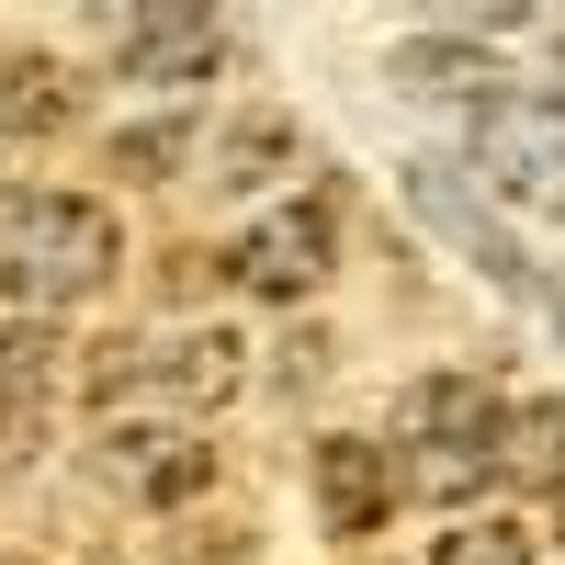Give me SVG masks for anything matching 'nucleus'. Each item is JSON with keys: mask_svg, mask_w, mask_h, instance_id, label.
Returning a JSON list of instances; mask_svg holds the SVG:
<instances>
[{"mask_svg": "<svg viewBox=\"0 0 565 565\" xmlns=\"http://www.w3.org/2000/svg\"><path fill=\"white\" fill-rule=\"evenodd\" d=\"M396 441H407V463H396L407 498H441V509L476 498L498 476V385L487 373H418L396 396Z\"/></svg>", "mask_w": 565, "mask_h": 565, "instance_id": "2", "label": "nucleus"}, {"mask_svg": "<svg viewBox=\"0 0 565 565\" xmlns=\"http://www.w3.org/2000/svg\"><path fill=\"white\" fill-rule=\"evenodd\" d=\"M396 509V452H373V441H317V521L362 543L373 521Z\"/></svg>", "mask_w": 565, "mask_h": 565, "instance_id": "9", "label": "nucleus"}, {"mask_svg": "<svg viewBox=\"0 0 565 565\" xmlns=\"http://www.w3.org/2000/svg\"><path fill=\"white\" fill-rule=\"evenodd\" d=\"M90 476L114 498H136V509H181V498H204L215 452H204L193 418H103L90 430Z\"/></svg>", "mask_w": 565, "mask_h": 565, "instance_id": "6", "label": "nucleus"}, {"mask_svg": "<svg viewBox=\"0 0 565 565\" xmlns=\"http://www.w3.org/2000/svg\"><path fill=\"white\" fill-rule=\"evenodd\" d=\"M226 282H249V295H317L328 282V204H282V215H260L238 249H226Z\"/></svg>", "mask_w": 565, "mask_h": 565, "instance_id": "7", "label": "nucleus"}, {"mask_svg": "<svg viewBox=\"0 0 565 565\" xmlns=\"http://www.w3.org/2000/svg\"><path fill=\"white\" fill-rule=\"evenodd\" d=\"M45 362H57L45 317H0V452L34 441V418H45Z\"/></svg>", "mask_w": 565, "mask_h": 565, "instance_id": "11", "label": "nucleus"}, {"mask_svg": "<svg viewBox=\"0 0 565 565\" xmlns=\"http://www.w3.org/2000/svg\"><path fill=\"white\" fill-rule=\"evenodd\" d=\"M114 260H125V238L90 193H0V306L12 317L103 295Z\"/></svg>", "mask_w": 565, "mask_h": 565, "instance_id": "1", "label": "nucleus"}, {"mask_svg": "<svg viewBox=\"0 0 565 565\" xmlns=\"http://www.w3.org/2000/svg\"><path fill=\"white\" fill-rule=\"evenodd\" d=\"M238 362L249 351L226 328H159V340L103 351V396H114V418H181V407L238 396Z\"/></svg>", "mask_w": 565, "mask_h": 565, "instance_id": "4", "label": "nucleus"}, {"mask_svg": "<svg viewBox=\"0 0 565 565\" xmlns=\"http://www.w3.org/2000/svg\"><path fill=\"white\" fill-rule=\"evenodd\" d=\"M430 565H532V532L521 521H452Z\"/></svg>", "mask_w": 565, "mask_h": 565, "instance_id": "15", "label": "nucleus"}, {"mask_svg": "<svg viewBox=\"0 0 565 565\" xmlns=\"http://www.w3.org/2000/svg\"><path fill=\"white\" fill-rule=\"evenodd\" d=\"M282 159H295V125H282V114H238V125L215 136L204 181H215V193H260V181H271Z\"/></svg>", "mask_w": 565, "mask_h": 565, "instance_id": "13", "label": "nucleus"}, {"mask_svg": "<svg viewBox=\"0 0 565 565\" xmlns=\"http://www.w3.org/2000/svg\"><path fill=\"white\" fill-rule=\"evenodd\" d=\"M498 476H521V487H565V396H521V407H498Z\"/></svg>", "mask_w": 565, "mask_h": 565, "instance_id": "12", "label": "nucleus"}, {"mask_svg": "<svg viewBox=\"0 0 565 565\" xmlns=\"http://www.w3.org/2000/svg\"><path fill=\"white\" fill-rule=\"evenodd\" d=\"M554 521H565V487H554Z\"/></svg>", "mask_w": 565, "mask_h": 565, "instance_id": "17", "label": "nucleus"}, {"mask_svg": "<svg viewBox=\"0 0 565 565\" xmlns=\"http://www.w3.org/2000/svg\"><path fill=\"white\" fill-rule=\"evenodd\" d=\"M114 34V57H125V79H148V90H181V79H204L215 57H226V34H215V12H114L103 23Z\"/></svg>", "mask_w": 565, "mask_h": 565, "instance_id": "8", "label": "nucleus"}, {"mask_svg": "<svg viewBox=\"0 0 565 565\" xmlns=\"http://www.w3.org/2000/svg\"><path fill=\"white\" fill-rule=\"evenodd\" d=\"M396 181H407V204H418V226H430L441 249H463V260H476V271L498 282V295H509V306H554V328H565V295L532 271V249H521V238H509V226L476 204V181H452L441 159H407Z\"/></svg>", "mask_w": 565, "mask_h": 565, "instance_id": "5", "label": "nucleus"}, {"mask_svg": "<svg viewBox=\"0 0 565 565\" xmlns=\"http://www.w3.org/2000/svg\"><path fill=\"white\" fill-rule=\"evenodd\" d=\"M0 125L57 136V125H68V68H57V57H12V103H0Z\"/></svg>", "mask_w": 565, "mask_h": 565, "instance_id": "14", "label": "nucleus"}, {"mask_svg": "<svg viewBox=\"0 0 565 565\" xmlns=\"http://www.w3.org/2000/svg\"><path fill=\"white\" fill-rule=\"evenodd\" d=\"M463 159H476V181L509 193L521 215H565V103L554 90L509 79L498 103H476L463 114Z\"/></svg>", "mask_w": 565, "mask_h": 565, "instance_id": "3", "label": "nucleus"}, {"mask_svg": "<svg viewBox=\"0 0 565 565\" xmlns=\"http://www.w3.org/2000/svg\"><path fill=\"white\" fill-rule=\"evenodd\" d=\"M396 90H418V103H463V114H476V103H498V57H487V45H463V34H418V45H396Z\"/></svg>", "mask_w": 565, "mask_h": 565, "instance_id": "10", "label": "nucleus"}, {"mask_svg": "<svg viewBox=\"0 0 565 565\" xmlns=\"http://www.w3.org/2000/svg\"><path fill=\"white\" fill-rule=\"evenodd\" d=\"M193 159V125H136V136H114V170L125 181H159V170H181Z\"/></svg>", "mask_w": 565, "mask_h": 565, "instance_id": "16", "label": "nucleus"}]
</instances>
